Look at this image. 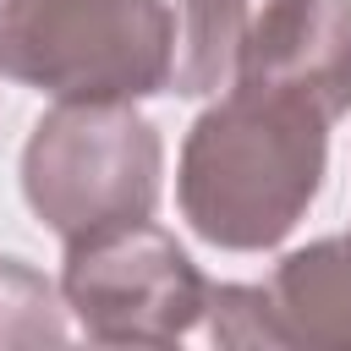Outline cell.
<instances>
[{"label":"cell","mask_w":351,"mask_h":351,"mask_svg":"<svg viewBox=\"0 0 351 351\" xmlns=\"http://www.w3.org/2000/svg\"><path fill=\"white\" fill-rule=\"evenodd\" d=\"M329 126L313 104L230 82L181 143L176 203L181 219L219 252H269L313 208L329 170Z\"/></svg>","instance_id":"cell-1"},{"label":"cell","mask_w":351,"mask_h":351,"mask_svg":"<svg viewBox=\"0 0 351 351\" xmlns=\"http://www.w3.org/2000/svg\"><path fill=\"white\" fill-rule=\"evenodd\" d=\"M170 0H0V77L49 99L176 93Z\"/></svg>","instance_id":"cell-2"},{"label":"cell","mask_w":351,"mask_h":351,"mask_svg":"<svg viewBox=\"0 0 351 351\" xmlns=\"http://www.w3.org/2000/svg\"><path fill=\"white\" fill-rule=\"evenodd\" d=\"M165 143L132 99H55L22 143V197L44 230L82 236L159 208Z\"/></svg>","instance_id":"cell-3"},{"label":"cell","mask_w":351,"mask_h":351,"mask_svg":"<svg viewBox=\"0 0 351 351\" xmlns=\"http://www.w3.org/2000/svg\"><path fill=\"white\" fill-rule=\"evenodd\" d=\"M60 302L93 346H181L203 324L208 280L148 214L66 236Z\"/></svg>","instance_id":"cell-4"},{"label":"cell","mask_w":351,"mask_h":351,"mask_svg":"<svg viewBox=\"0 0 351 351\" xmlns=\"http://www.w3.org/2000/svg\"><path fill=\"white\" fill-rule=\"evenodd\" d=\"M203 324L236 351H351V230L285 252L263 285H208Z\"/></svg>","instance_id":"cell-5"},{"label":"cell","mask_w":351,"mask_h":351,"mask_svg":"<svg viewBox=\"0 0 351 351\" xmlns=\"http://www.w3.org/2000/svg\"><path fill=\"white\" fill-rule=\"evenodd\" d=\"M230 82L280 88L324 121L351 115V0H263L247 16Z\"/></svg>","instance_id":"cell-6"},{"label":"cell","mask_w":351,"mask_h":351,"mask_svg":"<svg viewBox=\"0 0 351 351\" xmlns=\"http://www.w3.org/2000/svg\"><path fill=\"white\" fill-rule=\"evenodd\" d=\"M181 27V66H176V99H203L225 88L236 66V44L247 33V0H170Z\"/></svg>","instance_id":"cell-7"},{"label":"cell","mask_w":351,"mask_h":351,"mask_svg":"<svg viewBox=\"0 0 351 351\" xmlns=\"http://www.w3.org/2000/svg\"><path fill=\"white\" fill-rule=\"evenodd\" d=\"M66 302L60 285H49L27 258L0 252V351H27V346H66Z\"/></svg>","instance_id":"cell-8"}]
</instances>
